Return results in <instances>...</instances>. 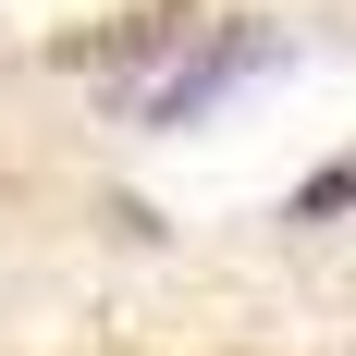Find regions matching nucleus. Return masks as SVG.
Masks as SVG:
<instances>
[{
  "instance_id": "nucleus-2",
  "label": "nucleus",
  "mask_w": 356,
  "mask_h": 356,
  "mask_svg": "<svg viewBox=\"0 0 356 356\" xmlns=\"http://www.w3.org/2000/svg\"><path fill=\"white\" fill-rule=\"evenodd\" d=\"M197 37V0H136V13H111L99 37H62V62H147V49H184Z\"/></svg>"
},
{
  "instance_id": "nucleus-1",
  "label": "nucleus",
  "mask_w": 356,
  "mask_h": 356,
  "mask_svg": "<svg viewBox=\"0 0 356 356\" xmlns=\"http://www.w3.org/2000/svg\"><path fill=\"white\" fill-rule=\"evenodd\" d=\"M258 62H283V25H221L197 62H172V74L136 99V123H197V111H209V99H234Z\"/></svg>"
}]
</instances>
